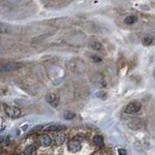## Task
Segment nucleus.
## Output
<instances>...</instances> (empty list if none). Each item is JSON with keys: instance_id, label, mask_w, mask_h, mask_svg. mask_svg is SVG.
I'll return each instance as SVG.
<instances>
[{"instance_id": "nucleus-1", "label": "nucleus", "mask_w": 155, "mask_h": 155, "mask_svg": "<svg viewBox=\"0 0 155 155\" xmlns=\"http://www.w3.org/2000/svg\"><path fill=\"white\" fill-rule=\"evenodd\" d=\"M4 111L9 117L11 118H18L21 116L22 111L21 110L18 108V107H13V106H4Z\"/></svg>"}, {"instance_id": "nucleus-2", "label": "nucleus", "mask_w": 155, "mask_h": 155, "mask_svg": "<svg viewBox=\"0 0 155 155\" xmlns=\"http://www.w3.org/2000/svg\"><path fill=\"white\" fill-rule=\"evenodd\" d=\"M66 126L59 123H48L47 125H43L42 131H48V132H61L66 130Z\"/></svg>"}, {"instance_id": "nucleus-3", "label": "nucleus", "mask_w": 155, "mask_h": 155, "mask_svg": "<svg viewBox=\"0 0 155 155\" xmlns=\"http://www.w3.org/2000/svg\"><path fill=\"white\" fill-rule=\"evenodd\" d=\"M140 108H142V105L139 102H131L126 107L125 113L128 114H136L140 110Z\"/></svg>"}, {"instance_id": "nucleus-4", "label": "nucleus", "mask_w": 155, "mask_h": 155, "mask_svg": "<svg viewBox=\"0 0 155 155\" xmlns=\"http://www.w3.org/2000/svg\"><path fill=\"white\" fill-rule=\"evenodd\" d=\"M81 149V143L80 140L72 139L69 140V143H68V150H69V151L76 153V152H79Z\"/></svg>"}, {"instance_id": "nucleus-5", "label": "nucleus", "mask_w": 155, "mask_h": 155, "mask_svg": "<svg viewBox=\"0 0 155 155\" xmlns=\"http://www.w3.org/2000/svg\"><path fill=\"white\" fill-rule=\"evenodd\" d=\"M51 143H52V140H51V137H50V136L46 135V134L39 136L38 139H37L38 145H41V147H50V145L51 144Z\"/></svg>"}, {"instance_id": "nucleus-6", "label": "nucleus", "mask_w": 155, "mask_h": 155, "mask_svg": "<svg viewBox=\"0 0 155 155\" xmlns=\"http://www.w3.org/2000/svg\"><path fill=\"white\" fill-rule=\"evenodd\" d=\"M21 66H22V64L21 63H18V62H7V63H5V64H2L1 70L2 71H12V70L18 69Z\"/></svg>"}, {"instance_id": "nucleus-7", "label": "nucleus", "mask_w": 155, "mask_h": 155, "mask_svg": "<svg viewBox=\"0 0 155 155\" xmlns=\"http://www.w3.org/2000/svg\"><path fill=\"white\" fill-rule=\"evenodd\" d=\"M46 101L48 104L53 107H57L59 105V97L54 93H48L46 95Z\"/></svg>"}, {"instance_id": "nucleus-8", "label": "nucleus", "mask_w": 155, "mask_h": 155, "mask_svg": "<svg viewBox=\"0 0 155 155\" xmlns=\"http://www.w3.org/2000/svg\"><path fill=\"white\" fill-rule=\"evenodd\" d=\"M54 140H55V143L57 145H59V144H62L63 143H64V140H65V135L64 134H62L61 132L60 133H57L54 135Z\"/></svg>"}, {"instance_id": "nucleus-9", "label": "nucleus", "mask_w": 155, "mask_h": 155, "mask_svg": "<svg viewBox=\"0 0 155 155\" xmlns=\"http://www.w3.org/2000/svg\"><path fill=\"white\" fill-rule=\"evenodd\" d=\"M93 140H94V143L97 145V147H103L104 145V139L102 138V136H100V135L94 136Z\"/></svg>"}, {"instance_id": "nucleus-10", "label": "nucleus", "mask_w": 155, "mask_h": 155, "mask_svg": "<svg viewBox=\"0 0 155 155\" xmlns=\"http://www.w3.org/2000/svg\"><path fill=\"white\" fill-rule=\"evenodd\" d=\"M138 21V18L136 16H129V17H126L125 19H124V22L126 24H134Z\"/></svg>"}, {"instance_id": "nucleus-11", "label": "nucleus", "mask_w": 155, "mask_h": 155, "mask_svg": "<svg viewBox=\"0 0 155 155\" xmlns=\"http://www.w3.org/2000/svg\"><path fill=\"white\" fill-rule=\"evenodd\" d=\"M75 116H76V114L74 113H72V111H65V113L63 114V118L66 120H71L74 118Z\"/></svg>"}, {"instance_id": "nucleus-12", "label": "nucleus", "mask_w": 155, "mask_h": 155, "mask_svg": "<svg viewBox=\"0 0 155 155\" xmlns=\"http://www.w3.org/2000/svg\"><path fill=\"white\" fill-rule=\"evenodd\" d=\"M153 42V38L152 37H150V36H147V37H144L143 39V44L144 46H149V45H151Z\"/></svg>"}, {"instance_id": "nucleus-13", "label": "nucleus", "mask_w": 155, "mask_h": 155, "mask_svg": "<svg viewBox=\"0 0 155 155\" xmlns=\"http://www.w3.org/2000/svg\"><path fill=\"white\" fill-rule=\"evenodd\" d=\"M90 45H91V48H93V50H96V51H98L101 48V44L99 42H97V41H93V42H91L90 43Z\"/></svg>"}, {"instance_id": "nucleus-14", "label": "nucleus", "mask_w": 155, "mask_h": 155, "mask_svg": "<svg viewBox=\"0 0 155 155\" xmlns=\"http://www.w3.org/2000/svg\"><path fill=\"white\" fill-rule=\"evenodd\" d=\"M34 152V147H27L26 149L24 150V155H31Z\"/></svg>"}, {"instance_id": "nucleus-15", "label": "nucleus", "mask_w": 155, "mask_h": 155, "mask_svg": "<svg viewBox=\"0 0 155 155\" xmlns=\"http://www.w3.org/2000/svg\"><path fill=\"white\" fill-rule=\"evenodd\" d=\"M118 154L119 155H128L127 151H126V149H124V148H119L118 149Z\"/></svg>"}, {"instance_id": "nucleus-16", "label": "nucleus", "mask_w": 155, "mask_h": 155, "mask_svg": "<svg viewBox=\"0 0 155 155\" xmlns=\"http://www.w3.org/2000/svg\"><path fill=\"white\" fill-rule=\"evenodd\" d=\"M92 58V60H94L95 62H97V63H99V62H101L102 61V59L99 57V56H97V55H93L91 57Z\"/></svg>"}, {"instance_id": "nucleus-17", "label": "nucleus", "mask_w": 155, "mask_h": 155, "mask_svg": "<svg viewBox=\"0 0 155 155\" xmlns=\"http://www.w3.org/2000/svg\"><path fill=\"white\" fill-rule=\"evenodd\" d=\"M12 155H21V154H18V153H15V154H12Z\"/></svg>"}]
</instances>
